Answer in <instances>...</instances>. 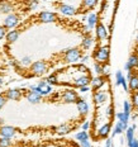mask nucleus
I'll use <instances>...</instances> for the list:
<instances>
[{"label": "nucleus", "mask_w": 138, "mask_h": 147, "mask_svg": "<svg viewBox=\"0 0 138 147\" xmlns=\"http://www.w3.org/2000/svg\"><path fill=\"white\" fill-rule=\"evenodd\" d=\"M109 131H110V124H104L103 127L99 129V136L100 137H106L108 133H109Z\"/></svg>", "instance_id": "20"}, {"label": "nucleus", "mask_w": 138, "mask_h": 147, "mask_svg": "<svg viewBox=\"0 0 138 147\" xmlns=\"http://www.w3.org/2000/svg\"><path fill=\"white\" fill-rule=\"evenodd\" d=\"M128 62L132 65V67L138 66V56L137 55H132V56L129 57V60H128Z\"/></svg>", "instance_id": "27"}, {"label": "nucleus", "mask_w": 138, "mask_h": 147, "mask_svg": "<svg viewBox=\"0 0 138 147\" xmlns=\"http://www.w3.org/2000/svg\"><path fill=\"white\" fill-rule=\"evenodd\" d=\"M115 79H116L115 85H122V82H123V80H124V76L122 75V71H116V74H115Z\"/></svg>", "instance_id": "26"}, {"label": "nucleus", "mask_w": 138, "mask_h": 147, "mask_svg": "<svg viewBox=\"0 0 138 147\" xmlns=\"http://www.w3.org/2000/svg\"><path fill=\"white\" fill-rule=\"evenodd\" d=\"M39 19L43 23H52L57 19V17H56V14L50 13V11H43V13L39 14Z\"/></svg>", "instance_id": "6"}, {"label": "nucleus", "mask_w": 138, "mask_h": 147, "mask_svg": "<svg viewBox=\"0 0 138 147\" xmlns=\"http://www.w3.org/2000/svg\"><path fill=\"white\" fill-rule=\"evenodd\" d=\"M124 69L127 70V71H131V70L133 69V67H132V65H131L129 62H127V63H125V65H124Z\"/></svg>", "instance_id": "38"}, {"label": "nucleus", "mask_w": 138, "mask_h": 147, "mask_svg": "<svg viewBox=\"0 0 138 147\" xmlns=\"http://www.w3.org/2000/svg\"><path fill=\"white\" fill-rule=\"evenodd\" d=\"M30 71H32L34 75H42L47 71V65L43 62V61H38V62H34L30 67Z\"/></svg>", "instance_id": "3"}, {"label": "nucleus", "mask_w": 138, "mask_h": 147, "mask_svg": "<svg viewBox=\"0 0 138 147\" xmlns=\"http://www.w3.org/2000/svg\"><path fill=\"white\" fill-rule=\"evenodd\" d=\"M10 145H11V142L7 137H1V138H0V147H9Z\"/></svg>", "instance_id": "28"}, {"label": "nucleus", "mask_w": 138, "mask_h": 147, "mask_svg": "<svg viewBox=\"0 0 138 147\" xmlns=\"http://www.w3.org/2000/svg\"><path fill=\"white\" fill-rule=\"evenodd\" d=\"M124 113H128L129 114V112H131V105H129V103L128 102H124Z\"/></svg>", "instance_id": "34"}, {"label": "nucleus", "mask_w": 138, "mask_h": 147, "mask_svg": "<svg viewBox=\"0 0 138 147\" xmlns=\"http://www.w3.org/2000/svg\"><path fill=\"white\" fill-rule=\"evenodd\" d=\"M62 99H63V102L65 103H75V102H77L79 100V98H77V94H76L75 91L66 90L65 93H63V95H62Z\"/></svg>", "instance_id": "5"}, {"label": "nucleus", "mask_w": 138, "mask_h": 147, "mask_svg": "<svg viewBox=\"0 0 138 147\" xmlns=\"http://www.w3.org/2000/svg\"><path fill=\"white\" fill-rule=\"evenodd\" d=\"M90 82V78L89 76H80L75 80V86H86V85Z\"/></svg>", "instance_id": "11"}, {"label": "nucleus", "mask_w": 138, "mask_h": 147, "mask_svg": "<svg viewBox=\"0 0 138 147\" xmlns=\"http://www.w3.org/2000/svg\"><path fill=\"white\" fill-rule=\"evenodd\" d=\"M0 11L1 13H9V11H11V7L9 4H1L0 5Z\"/></svg>", "instance_id": "30"}, {"label": "nucleus", "mask_w": 138, "mask_h": 147, "mask_svg": "<svg viewBox=\"0 0 138 147\" xmlns=\"http://www.w3.org/2000/svg\"><path fill=\"white\" fill-rule=\"evenodd\" d=\"M94 67H95V71H96L98 74H102V72H104V69L99 65V63H95V66H94Z\"/></svg>", "instance_id": "33"}, {"label": "nucleus", "mask_w": 138, "mask_h": 147, "mask_svg": "<svg viewBox=\"0 0 138 147\" xmlns=\"http://www.w3.org/2000/svg\"><path fill=\"white\" fill-rule=\"evenodd\" d=\"M96 19H98V17H96V14H90L89 15V18H88V23H89V27L90 28H93V27L95 26V23H96Z\"/></svg>", "instance_id": "24"}, {"label": "nucleus", "mask_w": 138, "mask_h": 147, "mask_svg": "<svg viewBox=\"0 0 138 147\" xmlns=\"http://www.w3.org/2000/svg\"><path fill=\"white\" fill-rule=\"evenodd\" d=\"M30 62H32V59H30V57H28V56H27V57H23V59H22V63H23V65H29Z\"/></svg>", "instance_id": "32"}, {"label": "nucleus", "mask_w": 138, "mask_h": 147, "mask_svg": "<svg viewBox=\"0 0 138 147\" xmlns=\"http://www.w3.org/2000/svg\"><path fill=\"white\" fill-rule=\"evenodd\" d=\"M105 147H112V141H110V140H106V142H105Z\"/></svg>", "instance_id": "44"}, {"label": "nucleus", "mask_w": 138, "mask_h": 147, "mask_svg": "<svg viewBox=\"0 0 138 147\" xmlns=\"http://www.w3.org/2000/svg\"><path fill=\"white\" fill-rule=\"evenodd\" d=\"M76 103H77V109H79V112H80L81 114H86V113L89 112V105H88L86 102L79 99Z\"/></svg>", "instance_id": "12"}, {"label": "nucleus", "mask_w": 138, "mask_h": 147, "mask_svg": "<svg viewBox=\"0 0 138 147\" xmlns=\"http://www.w3.org/2000/svg\"><path fill=\"white\" fill-rule=\"evenodd\" d=\"M47 81L50 82V84H55V82H57V80H56V76H55V75H51L50 78L47 79Z\"/></svg>", "instance_id": "35"}, {"label": "nucleus", "mask_w": 138, "mask_h": 147, "mask_svg": "<svg viewBox=\"0 0 138 147\" xmlns=\"http://www.w3.org/2000/svg\"><path fill=\"white\" fill-rule=\"evenodd\" d=\"M127 123H123V122L119 121L118 123L115 124V128H114V132H113V136H115V134H120L123 131H127Z\"/></svg>", "instance_id": "13"}, {"label": "nucleus", "mask_w": 138, "mask_h": 147, "mask_svg": "<svg viewBox=\"0 0 138 147\" xmlns=\"http://www.w3.org/2000/svg\"><path fill=\"white\" fill-rule=\"evenodd\" d=\"M81 146L82 147H90V143L88 142V140H85V141H81Z\"/></svg>", "instance_id": "39"}, {"label": "nucleus", "mask_w": 138, "mask_h": 147, "mask_svg": "<svg viewBox=\"0 0 138 147\" xmlns=\"http://www.w3.org/2000/svg\"><path fill=\"white\" fill-rule=\"evenodd\" d=\"M133 104H134V107L138 109V93L133 95Z\"/></svg>", "instance_id": "36"}, {"label": "nucleus", "mask_w": 138, "mask_h": 147, "mask_svg": "<svg viewBox=\"0 0 138 147\" xmlns=\"http://www.w3.org/2000/svg\"><path fill=\"white\" fill-rule=\"evenodd\" d=\"M88 128H89V122H85V123L82 124V129H84V131H86Z\"/></svg>", "instance_id": "43"}, {"label": "nucleus", "mask_w": 138, "mask_h": 147, "mask_svg": "<svg viewBox=\"0 0 138 147\" xmlns=\"http://www.w3.org/2000/svg\"><path fill=\"white\" fill-rule=\"evenodd\" d=\"M60 10H61V13L65 14V15H73V14H75V8L70 7V5H66V4L61 5Z\"/></svg>", "instance_id": "14"}, {"label": "nucleus", "mask_w": 138, "mask_h": 147, "mask_svg": "<svg viewBox=\"0 0 138 147\" xmlns=\"http://www.w3.org/2000/svg\"><path fill=\"white\" fill-rule=\"evenodd\" d=\"M134 129H136V125H132V127H128L125 133H127V141H128V146L133 142V134H134Z\"/></svg>", "instance_id": "17"}, {"label": "nucleus", "mask_w": 138, "mask_h": 147, "mask_svg": "<svg viewBox=\"0 0 138 147\" xmlns=\"http://www.w3.org/2000/svg\"><path fill=\"white\" fill-rule=\"evenodd\" d=\"M7 98L11 100H18L20 98V91L17 90V89H13V90H8L7 93Z\"/></svg>", "instance_id": "15"}, {"label": "nucleus", "mask_w": 138, "mask_h": 147, "mask_svg": "<svg viewBox=\"0 0 138 147\" xmlns=\"http://www.w3.org/2000/svg\"><path fill=\"white\" fill-rule=\"evenodd\" d=\"M41 94H38V93H36V91H32L30 90L28 94H27V99L29 100L30 103H33V104H36V103H39L41 102Z\"/></svg>", "instance_id": "9"}, {"label": "nucleus", "mask_w": 138, "mask_h": 147, "mask_svg": "<svg viewBox=\"0 0 138 147\" xmlns=\"http://www.w3.org/2000/svg\"><path fill=\"white\" fill-rule=\"evenodd\" d=\"M4 36H5V28L4 27H0V39H1Z\"/></svg>", "instance_id": "37"}, {"label": "nucleus", "mask_w": 138, "mask_h": 147, "mask_svg": "<svg viewBox=\"0 0 138 147\" xmlns=\"http://www.w3.org/2000/svg\"><path fill=\"white\" fill-rule=\"evenodd\" d=\"M129 147H138V141L137 140H133V142L129 145Z\"/></svg>", "instance_id": "41"}, {"label": "nucleus", "mask_w": 138, "mask_h": 147, "mask_svg": "<svg viewBox=\"0 0 138 147\" xmlns=\"http://www.w3.org/2000/svg\"><path fill=\"white\" fill-rule=\"evenodd\" d=\"M91 43H93V41H91V38H89V37H86V38L84 39V42H82V47H84L85 50H88V48L91 46Z\"/></svg>", "instance_id": "31"}, {"label": "nucleus", "mask_w": 138, "mask_h": 147, "mask_svg": "<svg viewBox=\"0 0 138 147\" xmlns=\"http://www.w3.org/2000/svg\"><path fill=\"white\" fill-rule=\"evenodd\" d=\"M56 131H57V133H60V134H66L70 132V127L66 124H62V125H60Z\"/></svg>", "instance_id": "25"}, {"label": "nucleus", "mask_w": 138, "mask_h": 147, "mask_svg": "<svg viewBox=\"0 0 138 147\" xmlns=\"http://www.w3.org/2000/svg\"><path fill=\"white\" fill-rule=\"evenodd\" d=\"M116 118L119 119L120 122H123V123H128V118H129V114L128 113H118L116 114Z\"/></svg>", "instance_id": "23"}, {"label": "nucleus", "mask_w": 138, "mask_h": 147, "mask_svg": "<svg viewBox=\"0 0 138 147\" xmlns=\"http://www.w3.org/2000/svg\"><path fill=\"white\" fill-rule=\"evenodd\" d=\"M137 43H138V36H137Z\"/></svg>", "instance_id": "46"}, {"label": "nucleus", "mask_w": 138, "mask_h": 147, "mask_svg": "<svg viewBox=\"0 0 138 147\" xmlns=\"http://www.w3.org/2000/svg\"><path fill=\"white\" fill-rule=\"evenodd\" d=\"M109 57V48L108 47H102L99 51L95 53V60L98 61L99 63H103L108 60Z\"/></svg>", "instance_id": "4"}, {"label": "nucleus", "mask_w": 138, "mask_h": 147, "mask_svg": "<svg viewBox=\"0 0 138 147\" xmlns=\"http://www.w3.org/2000/svg\"><path fill=\"white\" fill-rule=\"evenodd\" d=\"M15 133V129L13 127H1L0 128V134H1L3 137H7V138H10V137H13Z\"/></svg>", "instance_id": "8"}, {"label": "nucleus", "mask_w": 138, "mask_h": 147, "mask_svg": "<svg viewBox=\"0 0 138 147\" xmlns=\"http://www.w3.org/2000/svg\"><path fill=\"white\" fill-rule=\"evenodd\" d=\"M94 98H95V102H96L98 104H103L104 102H105V99H106V94L103 93V91H99V93L95 94Z\"/></svg>", "instance_id": "18"}, {"label": "nucleus", "mask_w": 138, "mask_h": 147, "mask_svg": "<svg viewBox=\"0 0 138 147\" xmlns=\"http://www.w3.org/2000/svg\"><path fill=\"white\" fill-rule=\"evenodd\" d=\"M0 84H3V79H0Z\"/></svg>", "instance_id": "45"}, {"label": "nucleus", "mask_w": 138, "mask_h": 147, "mask_svg": "<svg viewBox=\"0 0 138 147\" xmlns=\"http://www.w3.org/2000/svg\"><path fill=\"white\" fill-rule=\"evenodd\" d=\"M96 36L99 39H105L106 36H108V32H106L105 27L103 26V24H98L96 27Z\"/></svg>", "instance_id": "10"}, {"label": "nucleus", "mask_w": 138, "mask_h": 147, "mask_svg": "<svg viewBox=\"0 0 138 147\" xmlns=\"http://www.w3.org/2000/svg\"><path fill=\"white\" fill-rule=\"evenodd\" d=\"M4 104H5V98L0 96V108H1V107H4Z\"/></svg>", "instance_id": "42"}, {"label": "nucleus", "mask_w": 138, "mask_h": 147, "mask_svg": "<svg viewBox=\"0 0 138 147\" xmlns=\"http://www.w3.org/2000/svg\"><path fill=\"white\" fill-rule=\"evenodd\" d=\"M30 90H32V91H36V93L41 94V95H48V94H50L51 91H52V88L47 84V82L41 81V82L38 84V86H30Z\"/></svg>", "instance_id": "1"}, {"label": "nucleus", "mask_w": 138, "mask_h": 147, "mask_svg": "<svg viewBox=\"0 0 138 147\" xmlns=\"http://www.w3.org/2000/svg\"><path fill=\"white\" fill-rule=\"evenodd\" d=\"M104 81H105V80H104V78H102V76L95 78L94 80L91 81V82H93V88L94 89H99L100 86H103V85H104Z\"/></svg>", "instance_id": "19"}, {"label": "nucleus", "mask_w": 138, "mask_h": 147, "mask_svg": "<svg viewBox=\"0 0 138 147\" xmlns=\"http://www.w3.org/2000/svg\"><path fill=\"white\" fill-rule=\"evenodd\" d=\"M80 91H81V93H86V91H89L88 85H86V86H80Z\"/></svg>", "instance_id": "40"}, {"label": "nucleus", "mask_w": 138, "mask_h": 147, "mask_svg": "<svg viewBox=\"0 0 138 147\" xmlns=\"http://www.w3.org/2000/svg\"><path fill=\"white\" fill-rule=\"evenodd\" d=\"M81 57V52L77 48H72V50H69L67 53L65 55V62H75Z\"/></svg>", "instance_id": "2"}, {"label": "nucleus", "mask_w": 138, "mask_h": 147, "mask_svg": "<svg viewBox=\"0 0 138 147\" xmlns=\"http://www.w3.org/2000/svg\"><path fill=\"white\" fill-rule=\"evenodd\" d=\"M96 3H98V0H82V5L89 9L94 8L95 5H96Z\"/></svg>", "instance_id": "22"}, {"label": "nucleus", "mask_w": 138, "mask_h": 147, "mask_svg": "<svg viewBox=\"0 0 138 147\" xmlns=\"http://www.w3.org/2000/svg\"><path fill=\"white\" fill-rule=\"evenodd\" d=\"M76 140H79V141H80V142H81V141H85V140H88V133L86 132H85V131H84V132H80V133H77V134H76Z\"/></svg>", "instance_id": "29"}, {"label": "nucleus", "mask_w": 138, "mask_h": 147, "mask_svg": "<svg viewBox=\"0 0 138 147\" xmlns=\"http://www.w3.org/2000/svg\"><path fill=\"white\" fill-rule=\"evenodd\" d=\"M18 37H19V32L18 30H10V32L7 34V41L9 43H13L18 39Z\"/></svg>", "instance_id": "16"}, {"label": "nucleus", "mask_w": 138, "mask_h": 147, "mask_svg": "<svg viewBox=\"0 0 138 147\" xmlns=\"http://www.w3.org/2000/svg\"><path fill=\"white\" fill-rule=\"evenodd\" d=\"M129 88L132 90H138V76H132L129 80Z\"/></svg>", "instance_id": "21"}, {"label": "nucleus", "mask_w": 138, "mask_h": 147, "mask_svg": "<svg viewBox=\"0 0 138 147\" xmlns=\"http://www.w3.org/2000/svg\"><path fill=\"white\" fill-rule=\"evenodd\" d=\"M18 22H19V19H18L17 15L10 14V15H8L7 19H5L4 26L7 27V28H13V27H15V26L18 24Z\"/></svg>", "instance_id": "7"}]
</instances>
